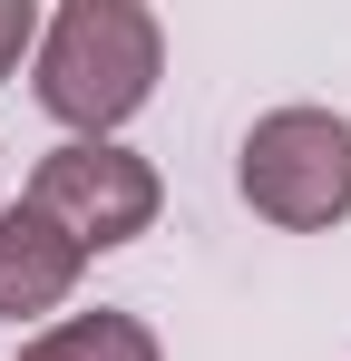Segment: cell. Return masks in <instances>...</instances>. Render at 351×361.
I'll use <instances>...</instances> for the list:
<instances>
[{
	"label": "cell",
	"instance_id": "obj_6",
	"mask_svg": "<svg viewBox=\"0 0 351 361\" xmlns=\"http://www.w3.org/2000/svg\"><path fill=\"white\" fill-rule=\"evenodd\" d=\"M39 30H49V10H39V0H0V88L39 59Z\"/></svg>",
	"mask_w": 351,
	"mask_h": 361
},
{
	"label": "cell",
	"instance_id": "obj_2",
	"mask_svg": "<svg viewBox=\"0 0 351 361\" xmlns=\"http://www.w3.org/2000/svg\"><path fill=\"white\" fill-rule=\"evenodd\" d=\"M234 195L273 235H332L351 225V118L342 108H264L234 147Z\"/></svg>",
	"mask_w": 351,
	"mask_h": 361
},
{
	"label": "cell",
	"instance_id": "obj_1",
	"mask_svg": "<svg viewBox=\"0 0 351 361\" xmlns=\"http://www.w3.org/2000/svg\"><path fill=\"white\" fill-rule=\"evenodd\" d=\"M166 78V20L147 0H58L30 59V98L68 137H117Z\"/></svg>",
	"mask_w": 351,
	"mask_h": 361
},
{
	"label": "cell",
	"instance_id": "obj_5",
	"mask_svg": "<svg viewBox=\"0 0 351 361\" xmlns=\"http://www.w3.org/2000/svg\"><path fill=\"white\" fill-rule=\"evenodd\" d=\"M20 361H166V342H156V322L98 302V312H58L49 332H30Z\"/></svg>",
	"mask_w": 351,
	"mask_h": 361
},
{
	"label": "cell",
	"instance_id": "obj_3",
	"mask_svg": "<svg viewBox=\"0 0 351 361\" xmlns=\"http://www.w3.org/2000/svg\"><path fill=\"white\" fill-rule=\"evenodd\" d=\"M20 195H30L88 264L117 254V244H137V235H156V215H166V176H156L127 137H58L49 157L30 166Z\"/></svg>",
	"mask_w": 351,
	"mask_h": 361
},
{
	"label": "cell",
	"instance_id": "obj_4",
	"mask_svg": "<svg viewBox=\"0 0 351 361\" xmlns=\"http://www.w3.org/2000/svg\"><path fill=\"white\" fill-rule=\"evenodd\" d=\"M78 283H88V254L58 235L30 195H20V205H0V322L49 332L58 312L78 302Z\"/></svg>",
	"mask_w": 351,
	"mask_h": 361
}]
</instances>
